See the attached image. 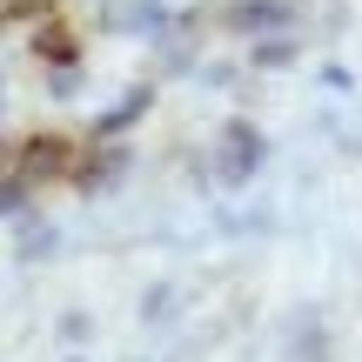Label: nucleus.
<instances>
[{"mask_svg":"<svg viewBox=\"0 0 362 362\" xmlns=\"http://www.w3.org/2000/svg\"><path fill=\"white\" fill-rule=\"evenodd\" d=\"M288 21H296L288 0H235V7H228L235 34H275V27H288Z\"/></svg>","mask_w":362,"mask_h":362,"instance_id":"obj_1","label":"nucleus"},{"mask_svg":"<svg viewBox=\"0 0 362 362\" xmlns=\"http://www.w3.org/2000/svg\"><path fill=\"white\" fill-rule=\"evenodd\" d=\"M221 141H228V155H221V175H228V181H248V175L262 168V134L248 128V121H228Z\"/></svg>","mask_w":362,"mask_h":362,"instance_id":"obj_2","label":"nucleus"},{"mask_svg":"<svg viewBox=\"0 0 362 362\" xmlns=\"http://www.w3.org/2000/svg\"><path fill=\"white\" fill-rule=\"evenodd\" d=\"M288 61H296V40H282V34L255 47V67H288Z\"/></svg>","mask_w":362,"mask_h":362,"instance_id":"obj_3","label":"nucleus"},{"mask_svg":"<svg viewBox=\"0 0 362 362\" xmlns=\"http://www.w3.org/2000/svg\"><path fill=\"white\" fill-rule=\"evenodd\" d=\"M141 107H148V94H128V101H121V107H115V115H107V121H101V128H128V121H134V115H141Z\"/></svg>","mask_w":362,"mask_h":362,"instance_id":"obj_4","label":"nucleus"},{"mask_svg":"<svg viewBox=\"0 0 362 362\" xmlns=\"http://www.w3.org/2000/svg\"><path fill=\"white\" fill-rule=\"evenodd\" d=\"M74 362H81V356H74Z\"/></svg>","mask_w":362,"mask_h":362,"instance_id":"obj_5","label":"nucleus"}]
</instances>
